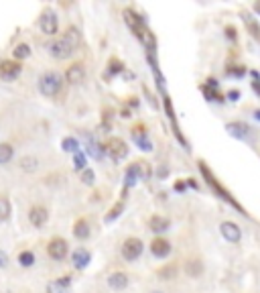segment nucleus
I'll return each mask as SVG.
<instances>
[{
    "mask_svg": "<svg viewBox=\"0 0 260 293\" xmlns=\"http://www.w3.org/2000/svg\"><path fill=\"white\" fill-rule=\"evenodd\" d=\"M177 275V267L175 265H167V267H163L161 271H159V277L161 279H173Z\"/></svg>",
    "mask_w": 260,
    "mask_h": 293,
    "instance_id": "nucleus-25",
    "label": "nucleus"
},
{
    "mask_svg": "<svg viewBox=\"0 0 260 293\" xmlns=\"http://www.w3.org/2000/svg\"><path fill=\"white\" fill-rule=\"evenodd\" d=\"M71 259H73V267H75V269H85V267L90 265L92 255H90L88 251H85V249H77V251L73 253Z\"/></svg>",
    "mask_w": 260,
    "mask_h": 293,
    "instance_id": "nucleus-15",
    "label": "nucleus"
},
{
    "mask_svg": "<svg viewBox=\"0 0 260 293\" xmlns=\"http://www.w3.org/2000/svg\"><path fill=\"white\" fill-rule=\"evenodd\" d=\"M226 130L236 139H242V141H250L252 139V128L246 122H228Z\"/></svg>",
    "mask_w": 260,
    "mask_h": 293,
    "instance_id": "nucleus-7",
    "label": "nucleus"
},
{
    "mask_svg": "<svg viewBox=\"0 0 260 293\" xmlns=\"http://www.w3.org/2000/svg\"><path fill=\"white\" fill-rule=\"evenodd\" d=\"M185 271H187L189 277H199V275L203 273V263L197 261V259H191V261H187V265H185Z\"/></svg>",
    "mask_w": 260,
    "mask_h": 293,
    "instance_id": "nucleus-17",
    "label": "nucleus"
},
{
    "mask_svg": "<svg viewBox=\"0 0 260 293\" xmlns=\"http://www.w3.org/2000/svg\"><path fill=\"white\" fill-rule=\"evenodd\" d=\"M108 285L112 289H124L128 285V275L126 273H112L110 279H108Z\"/></svg>",
    "mask_w": 260,
    "mask_h": 293,
    "instance_id": "nucleus-16",
    "label": "nucleus"
},
{
    "mask_svg": "<svg viewBox=\"0 0 260 293\" xmlns=\"http://www.w3.org/2000/svg\"><path fill=\"white\" fill-rule=\"evenodd\" d=\"M10 216V201L6 197H0V220H8Z\"/></svg>",
    "mask_w": 260,
    "mask_h": 293,
    "instance_id": "nucleus-26",
    "label": "nucleus"
},
{
    "mask_svg": "<svg viewBox=\"0 0 260 293\" xmlns=\"http://www.w3.org/2000/svg\"><path fill=\"white\" fill-rule=\"evenodd\" d=\"M122 208H124V204H122V201H118V204H116V206L112 208V212L106 216V222H112L114 218H118V216H120V210H122Z\"/></svg>",
    "mask_w": 260,
    "mask_h": 293,
    "instance_id": "nucleus-32",
    "label": "nucleus"
},
{
    "mask_svg": "<svg viewBox=\"0 0 260 293\" xmlns=\"http://www.w3.org/2000/svg\"><path fill=\"white\" fill-rule=\"evenodd\" d=\"M6 263H8V257H6V253H2V251H0V267H6Z\"/></svg>",
    "mask_w": 260,
    "mask_h": 293,
    "instance_id": "nucleus-40",
    "label": "nucleus"
},
{
    "mask_svg": "<svg viewBox=\"0 0 260 293\" xmlns=\"http://www.w3.org/2000/svg\"><path fill=\"white\" fill-rule=\"evenodd\" d=\"M254 10H256V12L260 14V2H256V4H254Z\"/></svg>",
    "mask_w": 260,
    "mask_h": 293,
    "instance_id": "nucleus-42",
    "label": "nucleus"
},
{
    "mask_svg": "<svg viewBox=\"0 0 260 293\" xmlns=\"http://www.w3.org/2000/svg\"><path fill=\"white\" fill-rule=\"evenodd\" d=\"M242 18H244V22H246V27H248V31H250V35L260 43V25H258V22L254 20V18H250L246 12L242 14Z\"/></svg>",
    "mask_w": 260,
    "mask_h": 293,
    "instance_id": "nucleus-20",
    "label": "nucleus"
},
{
    "mask_svg": "<svg viewBox=\"0 0 260 293\" xmlns=\"http://www.w3.org/2000/svg\"><path fill=\"white\" fill-rule=\"evenodd\" d=\"M153 293H161V291H153Z\"/></svg>",
    "mask_w": 260,
    "mask_h": 293,
    "instance_id": "nucleus-44",
    "label": "nucleus"
},
{
    "mask_svg": "<svg viewBox=\"0 0 260 293\" xmlns=\"http://www.w3.org/2000/svg\"><path fill=\"white\" fill-rule=\"evenodd\" d=\"M37 167V159H31V157H25L23 159V169L25 171H33Z\"/></svg>",
    "mask_w": 260,
    "mask_h": 293,
    "instance_id": "nucleus-36",
    "label": "nucleus"
},
{
    "mask_svg": "<svg viewBox=\"0 0 260 293\" xmlns=\"http://www.w3.org/2000/svg\"><path fill=\"white\" fill-rule=\"evenodd\" d=\"M83 76H85V72H83V67H81V63H73L67 72H65V78H67V82L69 84H79L81 80H83Z\"/></svg>",
    "mask_w": 260,
    "mask_h": 293,
    "instance_id": "nucleus-14",
    "label": "nucleus"
},
{
    "mask_svg": "<svg viewBox=\"0 0 260 293\" xmlns=\"http://www.w3.org/2000/svg\"><path fill=\"white\" fill-rule=\"evenodd\" d=\"M169 226H171V222L165 216H153L148 220V228L153 232H165V230H169Z\"/></svg>",
    "mask_w": 260,
    "mask_h": 293,
    "instance_id": "nucleus-13",
    "label": "nucleus"
},
{
    "mask_svg": "<svg viewBox=\"0 0 260 293\" xmlns=\"http://www.w3.org/2000/svg\"><path fill=\"white\" fill-rule=\"evenodd\" d=\"M69 287V277H63L57 281H51L47 285V293H65V289Z\"/></svg>",
    "mask_w": 260,
    "mask_h": 293,
    "instance_id": "nucleus-18",
    "label": "nucleus"
},
{
    "mask_svg": "<svg viewBox=\"0 0 260 293\" xmlns=\"http://www.w3.org/2000/svg\"><path fill=\"white\" fill-rule=\"evenodd\" d=\"M88 151L96 157V159H102V157L106 155V147H102V145H90V147H88Z\"/></svg>",
    "mask_w": 260,
    "mask_h": 293,
    "instance_id": "nucleus-30",
    "label": "nucleus"
},
{
    "mask_svg": "<svg viewBox=\"0 0 260 293\" xmlns=\"http://www.w3.org/2000/svg\"><path fill=\"white\" fill-rule=\"evenodd\" d=\"M73 165H75V169H83V167H85V155H83V153H75Z\"/></svg>",
    "mask_w": 260,
    "mask_h": 293,
    "instance_id": "nucleus-35",
    "label": "nucleus"
},
{
    "mask_svg": "<svg viewBox=\"0 0 260 293\" xmlns=\"http://www.w3.org/2000/svg\"><path fill=\"white\" fill-rule=\"evenodd\" d=\"M134 141L138 143V147H140L142 151H150V149H153V147H150V143H148V139L144 137L142 132H138V128H136V132H134Z\"/></svg>",
    "mask_w": 260,
    "mask_h": 293,
    "instance_id": "nucleus-27",
    "label": "nucleus"
},
{
    "mask_svg": "<svg viewBox=\"0 0 260 293\" xmlns=\"http://www.w3.org/2000/svg\"><path fill=\"white\" fill-rule=\"evenodd\" d=\"M185 186H187V184L179 182V184H175V190H177V192H183V190H185Z\"/></svg>",
    "mask_w": 260,
    "mask_h": 293,
    "instance_id": "nucleus-41",
    "label": "nucleus"
},
{
    "mask_svg": "<svg viewBox=\"0 0 260 293\" xmlns=\"http://www.w3.org/2000/svg\"><path fill=\"white\" fill-rule=\"evenodd\" d=\"M220 232H222V236H224L228 242H232V244H238V242L242 240V230H240V226H238L236 222H230V220L222 222V224H220Z\"/></svg>",
    "mask_w": 260,
    "mask_h": 293,
    "instance_id": "nucleus-5",
    "label": "nucleus"
},
{
    "mask_svg": "<svg viewBox=\"0 0 260 293\" xmlns=\"http://www.w3.org/2000/svg\"><path fill=\"white\" fill-rule=\"evenodd\" d=\"M61 147H63V151H77V147H79V143H77L75 139H63V143H61Z\"/></svg>",
    "mask_w": 260,
    "mask_h": 293,
    "instance_id": "nucleus-31",
    "label": "nucleus"
},
{
    "mask_svg": "<svg viewBox=\"0 0 260 293\" xmlns=\"http://www.w3.org/2000/svg\"><path fill=\"white\" fill-rule=\"evenodd\" d=\"M254 116H256V120H260V110H254Z\"/></svg>",
    "mask_w": 260,
    "mask_h": 293,
    "instance_id": "nucleus-43",
    "label": "nucleus"
},
{
    "mask_svg": "<svg viewBox=\"0 0 260 293\" xmlns=\"http://www.w3.org/2000/svg\"><path fill=\"white\" fill-rule=\"evenodd\" d=\"M77 47H79V33H77V29H69L61 39H57L49 45V53L55 59H65V57H69Z\"/></svg>",
    "mask_w": 260,
    "mask_h": 293,
    "instance_id": "nucleus-1",
    "label": "nucleus"
},
{
    "mask_svg": "<svg viewBox=\"0 0 260 293\" xmlns=\"http://www.w3.org/2000/svg\"><path fill=\"white\" fill-rule=\"evenodd\" d=\"M18 263L23 265V267H31V265L35 263V255H33L31 251H25V253H20V255H18Z\"/></svg>",
    "mask_w": 260,
    "mask_h": 293,
    "instance_id": "nucleus-28",
    "label": "nucleus"
},
{
    "mask_svg": "<svg viewBox=\"0 0 260 293\" xmlns=\"http://www.w3.org/2000/svg\"><path fill=\"white\" fill-rule=\"evenodd\" d=\"M81 179H83L85 186H92V184H94V171H92V169H83Z\"/></svg>",
    "mask_w": 260,
    "mask_h": 293,
    "instance_id": "nucleus-34",
    "label": "nucleus"
},
{
    "mask_svg": "<svg viewBox=\"0 0 260 293\" xmlns=\"http://www.w3.org/2000/svg\"><path fill=\"white\" fill-rule=\"evenodd\" d=\"M61 76L55 74V72H47V74H43L39 78V90H41V94L43 96H57L59 94V90H61Z\"/></svg>",
    "mask_w": 260,
    "mask_h": 293,
    "instance_id": "nucleus-3",
    "label": "nucleus"
},
{
    "mask_svg": "<svg viewBox=\"0 0 260 293\" xmlns=\"http://www.w3.org/2000/svg\"><path fill=\"white\" fill-rule=\"evenodd\" d=\"M226 37H228L230 41H238V31H236V27L228 25V27H226Z\"/></svg>",
    "mask_w": 260,
    "mask_h": 293,
    "instance_id": "nucleus-37",
    "label": "nucleus"
},
{
    "mask_svg": "<svg viewBox=\"0 0 260 293\" xmlns=\"http://www.w3.org/2000/svg\"><path fill=\"white\" fill-rule=\"evenodd\" d=\"M106 153L110 155L114 161H122V159H126V155H128V145L122 139H112L110 143L106 145Z\"/></svg>",
    "mask_w": 260,
    "mask_h": 293,
    "instance_id": "nucleus-6",
    "label": "nucleus"
},
{
    "mask_svg": "<svg viewBox=\"0 0 260 293\" xmlns=\"http://www.w3.org/2000/svg\"><path fill=\"white\" fill-rule=\"evenodd\" d=\"M142 249H144V246H142V242L138 238H128L122 244V257L126 261H136L142 255Z\"/></svg>",
    "mask_w": 260,
    "mask_h": 293,
    "instance_id": "nucleus-4",
    "label": "nucleus"
},
{
    "mask_svg": "<svg viewBox=\"0 0 260 293\" xmlns=\"http://www.w3.org/2000/svg\"><path fill=\"white\" fill-rule=\"evenodd\" d=\"M201 92L205 94L207 100H213V102H224V94L220 92V90H215V88H209V86H201Z\"/></svg>",
    "mask_w": 260,
    "mask_h": 293,
    "instance_id": "nucleus-21",
    "label": "nucleus"
},
{
    "mask_svg": "<svg viewBox=\"0 0 260 293\" xmlns=\"http://www.w3.org/2000/svg\"><path fill=\"white\" fill-rule=\"evenodd\" d=\"M47 218H49V212H47L45 208H41V206H37V208H31L29 220H31V224H33V226L41 228V226H43V224H45V222H47Z\"/></svg>",
    "mask_w": 260,
    "mask_h": 293,
    "instance_id": "nucleus-12",
    "label": "nucleus"
},
{
    "mask_svg": "<svg viewBox=\"0 0 260 293\" xmlns=\"http://www.w3.org/2000/svg\"><path fill=\"white\" fill-rule=\"evenodd\" d=\"M73 234H75V238H79V240L88 238V236H90V226H88V222H85V220H77L75 226H73Z\"/></svg>",
    "mask_w": 260,
    "mask_h": 293,
    "instance_id": "nucleus-19",
    "label": "nucleus"
},
{
    "mask_svg": "<svg viewBox=\"0 0 260 293\" xmlns=\"http://www.w3.org/2000/svg\"><path fill=\"white\" fill-rule=\"evenodd\" d=\"M39 27L45 35H55L57 33V14L53 10H45L39 18Z\"/></svg>",
    "mask_w": 260,
    "mask_h": 293,
    "instance_id": "nucleus-8",
    "label": "nucleus"
},
{
    "mask_svg": "<svg viewBox=\"0 0 260 293\" xmlns=\"http://www.w3.org/2000/svg\"><path fill=\"white\" fill-rule=\"evenodd\" d=\"M150 253L159 259H165L171 253V242L165 240V238H155L153 242H150Z\"/></svg>",
    "mask_w": 260,
    "mask_h": 293,
    "instance_id": "nucleus-11",
    "label": "nucleus"
},
{
    "mask_svg": "<svg viewBox=\"0 0 260 293\" xmlns=\"http://www.w3.org/2000/svg\"><path fill=\"white\" fill-rule=\"evenodd\" d=\"M0 63H2V61H0Z\"/></svg>",
    "mask_w": 260,
    "mask_h": 293,
    "instance_id": "nucleus-45",
    "label": "nucleus"
},
{
    "mask_svg": "<svg viewBox=\"0 0 260 293\" xmlns=\"http://www.w3.org/2000/svg\"><path fill=\"white\" fill-rule=\"evenodd\" d=\"M250 76H252V88H254V92L260 96V74H258L256 70H252Z\"/></svg>",
    "mask_w": 260,
    "mask_h": 293,
    "instance_id": "nucleus-33",
    "label": "nucleus"
},
{
    "mask_svg": "<svg viewBox=\"0 0 260 293\" xmlns=\"http://www.w3.org/2000/svg\"><path fill=\"white\" fill-rule=\"evenodd\" d=\"M120 70H122V63H120V61H114V59H112V61H110V72H112V74H118Z\"/></svg>",
    "mask_w": 260,
    "mask_h": 293,
    "instance_id": "nucleus-39",
    "label": "nucleus"
},
{
    "mask_svg": "<svg viewBox=\"0 0 260 293\" xmlns=\"http://www.w3.org/2000/svg\"><path fill=\"white\" fill-rule=\"evenodd\" d=\"M12 147L10 145H6V143H0V165H4V163H8L10 159H12Z\"/></svg>",
    "mask_w": 260,
    "mask_h": 293,
    "instance_id": "nucleus-22",
    "label": "nucleus"
},
{
    "mask_svg": "<svg viewBox=\"0 0 260 293\" xmlns=\"http://www.w3.org/2000/svg\"><path fill=\"white\" fill-rule=\"evenodd\" d=\"M240 90H230V92H228V100H232V102H238V100H240Z\"/></svg>",
    "mask_w": 260,
    "mask_h": 293,
    "instance_id": "nucleus-38",
    "label": "nucleus"
},
{
    "mask_svg": "<svg viewBox=\"0 0 260 293\" xmlns=\"http://www.w3.org/2000/svg\"><path fill=\"white\" fill-rule=\"evenodd\" d=\"M31 55V47L27 43H20V45H16V49H14V57L16 59H27Z\"/></svg>",
    "mask_w": 260,
    "mask_h": 293,
    "instance_id": "nucleus-24",
    "label": "nucleus"
},
{
    "mask_svg": "<svg viewBox=\"0 0 260 293\" xmlns=\"http://www.w3.org/2000/svg\"><path fill=\"white\" fill-rule=\"evenodd\" d=\"M20 67L16 61H2L0 63V80H4V82H12L18 74H20Z\"/></svg>",
    "mask_w": 260,
    "mask_h": 293,
    "instance_id": "nucleus-10",
    "label": "nucleus"
},
{
    "mask_svg": "<svg viewBox=\"0 0 260 293\" xmlns=\"http://www.w3.org/2000/svg\"><path fill=\"white\" fill-rule=\"evenodd\" d=\"M47 253H49V257L55 259V261L65 259V255H67V242H65L63 238H53V240L49 242V246H47Z\"/></svg>",
    "mask_w": 260,
    "mask_h": 293,
    "instance_id": "nucleus-9",
    "label": "nucleus"
},
{
    "mask_svg": "<svg viewBox=\"0 0 260 293\" xmlns=\"http://www.w3.org/2000/svg\"><path fill=\"white\" fill-rule=\"evenodd\" d=\"M226 72H228V76H236V78H242V76L246 74V67H244V65H236V67H234V65H230Z\"/></svg>",
    "mask_w": 260,
    "mask_h": 293,
    "instance_id": "nucleus-29",
    "label": "nucleus"
},
{
    "mask_svg": "<svg viewBox=\"0 0 260 293\" xmlns=\"http://www.w3.org/2000/svg\"><path fill=\"white\" fill-rule=\"evenodd\" d=\"M199 169H201V173H203V177H205V182L209 184V188H211V190H213L215 194H218V195H220L222 199H226V201H228V204H230V206L238 208V212H242V214H246V212H244V208H242V206H240V204H238V201H236V199H234V197L230 195V192H228V190H226V188H224L222 184H218V179H215V177L211 175V171H209V169H207V167H205L203 163H199Z\"/></svg>",
    "mask_w": 260,
    "mask_h": 293,
    "instance_id": "nucleus-2",
    "label": "nucleus"
},
{
    "mask_svg": "<svg viewBox=\"0 0 260 293\" xmlns=\"http://www.w3.org/2000/svg\"><path fill=\"white\" fill-rule=\"evenodd\" d=\"M138 163L136 165H132V167H128V171H126V186H134L136 184V179H138Z\"/></svg>",
    "mask_w": 260,
    "mask_h": 293,
    "instance_id": "nucleus-23",
    "label": "nucleus"
}]
</instances>
